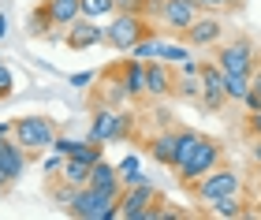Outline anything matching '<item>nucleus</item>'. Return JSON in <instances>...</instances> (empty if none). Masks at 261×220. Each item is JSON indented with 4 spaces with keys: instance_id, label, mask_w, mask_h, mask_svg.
Instances as JSON below:
<instances>
[{
    "instance_id": "9b49d317",
    "label": "nucleus",
    "mask_w": 261,
    "mask_h": 220,
    "mask_svg": "<svg viewBox=\"0 0 261 220\" xmlns=\"http://www.w3.org/2000/svg\"><path fill=\"white\" fill-rule=\"evenodd\" d=\"M64 45L71 52H82V49H93V45H105V26H97V19H75L71 26L64 30Z\"/></svg>"
},
{
    "instance_id": "f704fd0d",
    "label": "nucleus",
    "mask_w": 261,
    "mask_h": 220,
    "mask_svg": "<svg viewBox=\"0 0 261 220\" xmlns=\"http://www.w3.org/2000/svg\"><path fill=\"white\" fill-rule=\"evenodd\" d=\"M67 82H71V86H90V82H97V75H93V71H75Z\"/></svg>"
},
{
    "instance_id": "473e14b6",
    "label": "nucleus",
    "mask_w": 261,
    "mask_h": 220,
    "mask_svg": "<svg viewBox=\"0 0 261 220\" xmlns=\"http://www.w3.org/2000/svg\"><path fill=\"white\" fill-rule=\"evenodd\" d=\"M246 134H250V138H261V108L257 112H250V116H246Z\"/></svg>"
},
{
    "instance_id": "f3484780",
    "label": "nucleus",
    "mask_w": 261,
    "mask_h": 220,
    "mask_svg": "<svg viewBox=\"0 0 261 220\" xmlns=\"http://www.w3.org/2000/svg\"><path fill=\"white\" fill-rule=\"evenodd\" d=\"M90 187L93 190H105V194H123V179H120V168L109 164V160H97L93 164V176H90Z\"/></svg>"
},
{
    "instance_id": "37998d69",
    "label": "nucleus",
    "mask_w": 261,
    "mask_h": 220,
    "mask_svg": "<svg viewBox=\"0 0 261 220\" xmlns=\"http://www.w3.org/2000/svg\"><path fill=\"white\" fill-rule=\"evenodd\" d=\"M4 194H8V190H4V187H0V198H4Z\"/></svg>"
},
{
    "instance_id": "39448f33",
    "label": "nucleus",
    "mask_w": 261,
    "mask_h": 220,
    "mask_svg": "<svg viewBox=\"0 0 261 220\" xmlns=\"http://www.w3.org/2000/svg\"><path fill=\"white\" fill-rule=\"evenodd\" d=\"M213 56H217L220 71H228V75H254V67H257V49H254L250 38L224 41V45H217Z\"/></svg>"
},
{
    "instance_id": "9d476101",
    "label": "nucleus",
    "mask_w": 261,
    "mask_h": 220,
    "mask_svg": "<svg viewBox=\"0 0 261 220\" xmlns=\"http://www.w3.org/2000/svg\"><path fill=\"white\" fill-rule=\"evenodd\" d=\"M179 38L191 45V49H213V45H220V38H224V22L217 19V11H205V15H198Z\"/></svg>"
},
{
    "instance_id": "6ab92c4d",
    "label": "nucleus",
    "mask_w": 261,
    "mask_h": 220,
    "mask_svg": "<svg viewBox=\"0 0 261 220\" xmlns=\"http://www.w3.org/2000/svg\"><path fill=\"white\" fill-rule=\"evenodd\" d=\"M123 86H127V94L135 101L146 97V60H135V56H130L123 64Z\"/></svg>"
},
{
    "instance_id": "412c9836",
    "label": "nucleus",
    "mask_w": 261,
    "mask_h": 220,
    "mask_svg": "<svg viewBox=\"0 0 261 220\" xmlns=\"http://www.w3.org/2000/svg\"><path fill=\"white\" fill-rule=\"evenodd\" d=\"M45 8L53 11V19H56V26H71L75 19H82V0H45Z\"/></svg>"
},
{
    "instance_id": "1a4fd4ad",
    "label": "nucleus",
    "mask_w": 261,
    "mask_h": 220,
    "mask_svg": "<svg viewBox=\"0 0 261 220\" xmlns=\"http://www.w3.org/2000/svg\"><path fill=\"white\" fill-rule=\"evenodd\" d=\"M149 205H164V194L153 190V183H135V187H123L120 194V220H138Z\"/></svg>"
},
{
    "instance_id": "5701e85b",
    "label": "nucleus",
    "mask_w": 261,
    "mask_h": 220,
    "mask_svg": "<svg viewBox=\"0 0 261 220\" xmlns=\"http://www.w3.org/2000/svg\"><path fill=\"white\" fill-rule=\"evenodd\" d=\"M116 168H120L123 187H135V183H146V179H149V176H142V164H138V157H135V153H127Z\"/></svg>"
},
{
    "instance_id": "4c0bfd02",
    "label": "nucleus",
    "mask_w": 261,
    "mask_h": 220,
    "mask_svg": "<svg viewBox=\"0 0 261 220\" xmlns=\"http://www.w3.org/2000/svg\"><path fill=\"white\" fill-rule=\"evenodd\" d=\"M250 86L257 90V97H261V60H257V67H254V75H250Z\"/></svg>"
},
{
    "instance_id": "58836bf2",
    "label": "nucleus",
    "mask_w": 261,
    "mask_h": 220,
    "mask_svg": "<svg viewBox=\"0 0 261 220\" xmlns=\"http://www.w3.org/2000/svg\"><path fill=\"white\" fill-rule=\"evenodd\" d=\"M0 38H8V15L0 11Z\"/></svg>"
},
{
    "instance_id": "423d86ee",
    "label": "nucleus",
    "mask_w": 261,
    "mask_h": 220,
    "mask_svg": "<svg viewBox=\"0 0 261 220\" xmlns=\"http://www.w3.org/2000/svg\"><path fill=\"white\" fill-rule=\"evenodd\" d=\"M243 190V176L235 168H228V164H217L209 172V176H201L198 183H191V194L198 202H213V198H224V194H239Z\"/></svg>"
},
{
    "instance_id": "f8f14e48",
    "label": "nucleus",
    "mask_w": 261,
    "mask_h": 220,
    "mask_svg": "<svg viewBox=\"0 0 261 220\" xmlns=\"http://www.w3.org/2000/svg\"><path fill=\"white\" fill-rule=\"evenodd\" d=\"M201 105L209 112H220L228 105V86H224L220 64H201Z\"/></svg>"
},
{
    "instance_id": "7c9ffc66",
    "label": "nucleus",
    "mask_w": 261,
    "mask_h": 220,
    "mask_svg": "<svg viewBox=\"0 0 261 220\" xmlns=\"http://www.w3.org/2000/svg\"><path fill=\"white\" fill-rule=\"evenodd\" d=\"M11 90H15V75H11V67H4V60H0V101H8Z\"/></svg>"
},
{
    "instance_id": "f257e3e1",
    "label": "nucleus",
    "mask_w": 261,
    "mask_h": 220,
    "mask_svg": "<svg viewBox=\"0 0 261 220\" xmlns=\"http://www.w3.org/2000/svg\"><path fill=\"white\" fill-rule=\"evenodd\" d=\"M149 34H157L153 19L135 15V11H116L112 22L105 26V45H109V49H116V52H130L142 38H149Z\"/></svg>"
},
{
    "instance_id": "20e7f679",
    "label": "nucleus",
    "mask_w": 261,
    "mask_h": 220,
    "mask_svg": "<svg viewBox=\"0 0 261 220\" xmlns=\"http://www.w3.org/2000/svg\"><path fill=\"white\" fill-rule=\"evenodd\" d=\"M135 116L123 108H109V105H93V120H90V138L93 142H120L130 134Z\"/></svg>"
},
{
    "instance_id": "f03ea898",
    "label": "nucleus",
    "mask_w": 261,
    "mask_h": 220,
    "mask_svg": "<svg viewBox=\"0 0 261 220\" xmlns=\"http://www.w3.org/2000/svg\"><path fill=\"white\" fill-rule=\"evenodd\" d=\"M56 123L49 120V116H19L15 123H11V138L27 149V153H45V149H53V142H56Z\"/></svg>"
},
{
    "instance_id": "dca6fc26",
    "label": "nucleus",
    "mask_w": 261,
    "mask_h": 220,
    "mask_svg": "<svg viewBox=\"0 0 261 220\" xmlns=\"http://www.w3.org/2000/svg\"><path fill=\"white\" fill-rule=\"evenodd\" d=\"M201 131H191V127H175V153H172V172H179L187 160L194 157V149L201 146Z\"/></svg>"
},
{
    "instance_id": "6e6552de",
    "label": "nucleus",
    "mask_w": 261,
    "mask_h": 220,
    "mask_svg": "<svg viewBox=\"0 0 261 220\" xmlns=\"http://www.w3.org/2000/svg\"><path fill=\"white\" fill-rule=\"evenodd\" d=\"M198 15H201V8L194 0H161L153 22H157V30H164V34H183Z\"/></svg>"
},
{
    "instance_id": "ea45409f",
    "label": "nucleus",
    "mask_w": 261,
    "mask_h": 220,
    "mask_svg": "<svg viewBox=\"0 0 261 220\" xmlns=\"http://www.w3.org/2000/svg\"><path fill=\"white\" fill-rule=\"evenodd\" d=\"M4 138H11V123H0V142H4Z\"/></svg>"
},
{
    "instance_id": "79ce46f5",
    "label": "nucleus",
    "mask_w": 261,
    "mask_h": 220,
    "mask_svg": "<svg viewBox=\"0 0 261 220\" xmlns=\"http://www.w3.org/2000/svg\"><path fill=\"white\" fill-rule=\"evenodd\" d=\"M254 213H257V216H261V202H257V209H254Z\"/></svg>"
},
{
    "instance_id": "393cba45",
    "label": "nucleus",
    "mask_w": 261,
    "mask_h": 220,
    "mask_svg": "<svg viewBox=\"0 0 261 220\" xmlns=\"http://www.w3.org/2000/svg\"><path fill=\"white\" fill-rule=\"evenodd\" d=\"M161 38L157 34H149V38H142L135 49H130V56H135V60H161Z\"/></svg>"
},
{
    "instance_id": "0eeeda50",
    "label": "nucleus",
    "mask_w": 261,
    "mask_h": 220,
    "mask_svg": "<svg viewBox=\"0 0 261 220\" xmlns=\"http://www.w3.org/2000/svg\"><path fill=\"white\" fill-rule=\"evenodd\" d=\"M217 164H224V146L217 142V138H209V134H205V138H201V146L194 149V157L187 160L179 172H175V179H179L183 187H191V183H198L201 176H209V172L217 168Z\"/></svg>"
},
{
    "instance_id": "4468645a",
    "label": "nucleus",
    "mask_w": 261,
    "mask_h": 220,
    "mask_svg": "<svg viewBox=\"0 0 261 220\" xmlns=\"http://www.w3.org/2000/svg\"><path fill=\"white\" fill-rule=\"evenodd\" d=\"M30 157H34V153H27L15 138H4V142H0V168H4L8 183H19V179H22V172H27Z\"/></svg>"
},
{
    "instance_id": "a878e982",
    "label": "nucleus",
    "mask_w": 261,
    "mask_h": 220,
    "mask_svg": "<svg viewBox=\"0 0 261 220\" xmlns=\"http://www.w3.org/2000/svg\"><path fill=\"white\" fill-rule=\"evenodd\" d=\"M224 86H228V101H239L243 105V97L250 94V75H228L224 71Z\"/></svg>"
},
{
    "instance_id": "7ed1b4c3",
    "label": "nucleus",
    "mask_w": 261,
    "mask_h": 220,
    "mask_svg": "<svg viewBox=\"0 0 261 220\" xmlns=\"http://www.w3.org/2000/svg\"><path fill=\"white\" fill-rule=\"evenodd\" d=\"M71 216L79 220H120V194H105L93 187H82L79 198L67 205Z\"/></svg>"
},
{
    "instance_id": "c756f323",
    "label": "nucleus",
    "mask_w": 261,
    "mask_h": 220,
    "mask_svg": "<svg viewBox=\"0 0 261 220\" xmlns=\"http://www.w3.org/2000/svg\"><path fill=\"white\" fill-rule=\"evenodd\" d=\"M161 60H168V64H183V60H191V45H168L164 41L161 45Z\"/></svg>"
},
{
    "instance_id": "2f4dec72",
    "label": "nucleus",
    "mask_w": 261,
    "mask_h": 220,
    "mask_svg": "<svg viewBox=\"0 0 261 220\" xmlns=\"http://www.w3.org/2000/svg\"><path fill=\"white\" fill-rule=\"evenodd\" d=\"M194 4L201 8V11H231V8H239V0H194Z\"/></svg>"
},
{
    "instance_id": "aec40b11",
    "label": "nucleus",
    "mask_w": 261,
    "mask_h": 220,
    "mask_svg": "<svg viewBox=\"0 0 261 220\" xmlns=\"http://www.w3.org/2000/svg\"><path fill=\"white\" fill-rule=\"evenodd\" d=\"M64 183H75V187H90V176H93V164H86V160L79 157H64V168L56 172Z\"/></svg>"
},
{
    "instance_id": "ddd939ff",
    "label": "nucleus",
    "mask_w": 261,
    "mask_h": 220,
    "mask_svg": "<svg viewBox=\"0 0 261 220\" xmlns=\"http://www.w3.org/2000/svg\"><path fill=\"white\" fill-rule=\"evenodd\" d=\"M179 75L168 60H146V97H172Z\"/></svg>"
},
{
    "instance_id": "c85d7f7f",
    "label": "nucleus",
    "mask_w": 261,
    "mask_h": 220,
    "mask_svg": "<svg viewBox=\"0 0 261 220\" xmlns=\"http://www.w3.org/2000/svg\"><path fill=\"white\" fill-rule=\"evenodd\" d=\"M82 15H86V19L116 15V0H82Z\"/></svg>"
},
{
    "instance_id": "e433bc0d",
    "label": "nucleus",
    "mask_w": 261,
    "mask_h": 220,
    "mask_svg": "<svg viewBox=\"0 0 261 220\" xmlns=\"http://www.w3.org/2000/svg\"><path fill=\"white\" fill-rule=\"evenodd\" d=\"M250 164L257 168V176H261V138H254V146H250Z\"/></svg>"
},
{
    "instance_id": "4be33fe9",
    "label": "nucleus",
    "mask_w": 261,
    "mask_h": 220,
    "mask_svg": "<svg viewBox=\"0 0 261 220\" xmlns=\"http://www.w3.org/2000/svg\"><path fill=\"white\" fill-rule=\"evenodd\" d=\"M149 153L157 164L164 168H172V153H175V131H161V134H153L149 138Z\"/></svg>"
},
{
    "instance_id": "cd10ccee",
    "label": "nucleus",
    "mask_w": 261,
    "mask_h": 220,
    "mask_svg": "<svg viewBox=\"0 0 261 220\" xmlns=\"http://www.w3.org/2000/svg\"><path fill=\"white\" fill-rule=\"evenodd\" d=\"M161 8V0H116V11H135V15H146L153 19Z\"/></svg>"
},
{
    "instance_id": "2eb2a0df",
    "label": "nucleus",
    "mask_w": 261,
    "mask_h": 220,
    "mask_svg": "<svg viewBox=\"0 0 261 220\" xmlns=\"http://www.w3.org/2000/svg\"><path fill=\"white\" fill-rule=\"evenodd\" d=\"M56 26V19H53V11L45 8V0L38 8L27 15V34L30 38H49V41H64V30H53Z\"/></svg>"
},
{
    "instance_id": "c9c22d12",
    "label": "nucleus",
    "mask_w": 261,
    "mask_h": 220,
    "mask_svg": "<svg viewBox=\"0 0 261 220\" xmlns=\"http://www.w3.org/2000/svg\"><path fill=\"white\" fill-rule=\"evenodd\" d=\"M243 105H246V112H257V108H261V97H257V90H254V86H250V94L243 97Z\"/></svg>"
},
{
    "instance_id": "bb28decb",
    "label": "nucleus",
    "mask_w": 261,
    "mask_h": 220,
    "mask_svg": "<svg viewBox=\"0 0 261 220\" xmlns=\"http://www.w3.org/2000/svg\"><path fill=\"white\" fill-rule=\"evenodd\" d=\"M175 94H179L183 101H201V71H198V75H179Z\"/></svg>"
},
{
    "instance_id": "72a5a7b5",
    "label": "nucleus",
    "mask_w": 261,
    "mask_h": 220,
    "mask_svg": "<svg viewBox=\"0 0 261 220\" xmlns=\"http://www.w3.org/2000/svg\"><path fill=\"white\" fill-rule=\"evenodd\" d=\"M60 168H64V153H56V149H53V157H45V176H56Z\"/></svg>"
},
{
    "instance_id": "b1692460",
    "label": "nucleus",
    "mask_w": 261,
    "mask_h": 220,
    "mask_svg": "<svg viewBox=\"0 0 261 220\" xmlns=\"http://www.w3.org/2000/svg\"><path fill=\"white\" fill-rule=\"evenodd\" d=\"M79 190H82V187H75V183H64V187H60V183H56V176H53V183H49V198L60 205V209H67V205L79 198Z\"/></svg>"
},
{
    "instance_id": "a19ab883",
    "label": "nucleus",
    "mask_w": 261,
    "mask_h": 220,
    "mask_svg": "<svg viewBox=\"0 0 261 220\" xmlns=\"http://www.w3.org/2000/svg\"><path fill=\"white\" fill-rule=\"evenodd\" d=\"M0 187H4V190H11V183H8V176H4V168H0Z\"/></svg>"
},
{
    "instance_id": "a211bd4d",
    "label": "nucleus",
    "mask_w": 261,
    "mask_h": 220,
    "mask_svg": "<svg viewBox=\"0 0 261 220\" xmlns=\"http://www.w3.org/2000/svg\"><path fill=\"white\" fill-rule=\"evenodd\" d=\"M209 209L217 213V216H228V220L250 216V205H246L243 190H239V194H224V198H213V202H209Z\"/></svg>"
}]
</instances>
